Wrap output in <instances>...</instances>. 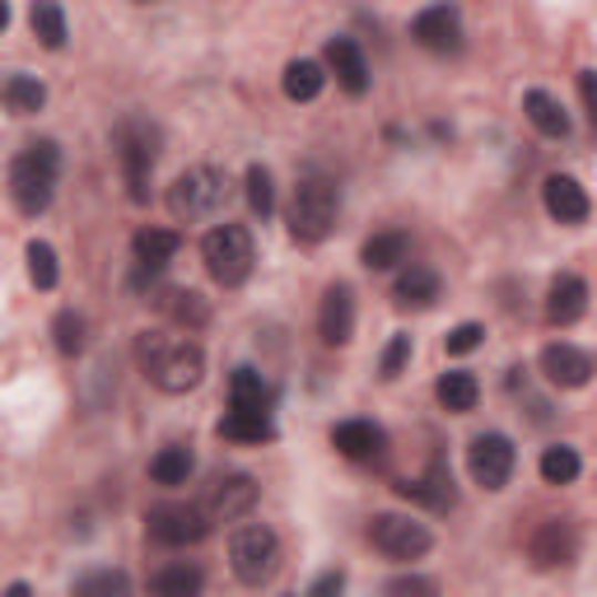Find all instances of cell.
Masks as SVG:
<instances>
[{
	"label": "cell",
	"instance_id": "cell-11",
	"mask_svg": "<svg viewBox=\"0 0 597 597\" xmlns=\"http://www.w3.org/2000/svg\"><path fill=\"white\" fill-rule=\"evenodd\" d=\"M202 508H206L210 523H238V518H248L253 508H257V481L243 476V472L215 476V481L206 485Z\"/></svg>",
	"mask_w": 597,
	"mask_h": 597
},
{
	"label": "cell",
	"instance_id": "cell-30",
	"mask_svg": "<svg viewBox=\"0 0 597 597\" xmlns=\"http://www.w3.org/2000/svg\"><path fill=\"white\" fill-rule=\"evenodd\" d=\"M322 84H327V75H322V65H318V61L299 56V61L285 65V99H295V103H313V99L322 94Z\"/></svg>",
	"mask_w": 597,
	"mask_h": 597
},
{
	"label": "cell",
	"instance_id": "cell-24",
	"mask_svg": "<svg viewBox=\"0 0 597 597\" xmlns=\"http://www.w3.org/2000/svg\"><path fill=\"white\" fill-rule=\"evenodd\" d=\"M131 248H136V267H141V271H164L168 261L178 257L183 238L173 234V229H141Z\"/></svg>",
	"mask_w": 597,
	"mask_h": 597
},
{
	"label": "cell",
	"instance_id": "cell-14",
	"mask_svg": "<svg viewBox=\"0 0 597 597\" xmlns=\"http://www.w3.org/2000/svg\"><path fill=\"white\" fill-rule=\"evenodd\" d=\"M542 206H546V215L556 219V225H584L588 210H593L584 183L569 178V173H550V178L542 183Z\"/></svg>",
	"mask_w": 597,
	"mask_h": 597
},
{
	"label": "cell",
	"instance_id": "cell-33",
	"mask_svg": "<svg viewBox=\"0 0 597 597\" xmlns=\"http://www.w3.org/2000/svg\"><path fill=\"white\" fill-rule=\"evenodd\" d=\"M579 472H584V462H579V453H574L569 444H550L542 453V481L546 485H569Z\"/></svg>",
	"mask_w": 597,
	"mask_h": 597
},
{
	"label": "cell",
	"instance_id": "cell-27",
	"mask_svg": "<svg viewBox=\"0 0 597 597\" xmlns=\"http://www.w3.org/2000/svg\"><path fill=\"white\" fill-rule=\"evenodd\" d=\"M29 24H33V38H38L48 52H61L65 38H71V33H65V10H61V0H33Z\"/></svg>",
	"mask_w": 597,
	"mask_h": 597
},
{
	"label": "cell",
	"instance_id": "cell-6",
	"mask_svg": "<svg viewBox=\"0 0 597 597\" xmlns=\"http://www.w3.org/2000/svg\"><path fill=\"white\" fill-rule=\"evenodd\" d=\"M229 565L238 574V584L261 588L280 569V537L267 523H243L229 537Z\"/></svg>",
	"mask_w": 597,
	"mask_h": 597
},
{
	"label": "cell",
	"instance_id": "cell-38",
	"mask_svg": "<svg viewBox=\"0 0 597 597\" xmlns=\"http://www.w3.org/2000/svg\"><path fill=\"white\" fill-rule=\"evenodd\" d=\"M164 308H168V313L178 318V322H187V327H202V322H206V303H202V295H196V290H173V295L164 299Z\"/></svg>",
	"mask_w": 597,
	"mask_h": 597
},
{
	"label": "cell",
	"instance_id": "cell-16",
	"mask_svg": "<svg viewBox=\"0 0 597 597\" xmlns=\"http://www.w3.org/2000/svg\"><path fill=\"white\" fill-rule=\"evenodd\" d=\"M397 495H402V500H415V504H425V508H434V514H449V508L457 504L453 476H449L444 462H430L425 476H415V481H397Z\"/></svg>",
	"mask_w": 597,
	"mask_h": 597
},
{
	"label": "cell",
	"instance_id": "cell-18",
	"mask_svg": "<svg viewBox=\"0 0 597 597\" xmlns=\"http://www.w3.org/2000/svg\"><path fill=\"white\" fill-rule=\"evenodd\" d=\"M542 373H546V383H556V388H584L588 379H593V360L584 356L579 346H565V341H556V346H546L542 350Z\"/></svg>",
	"mask_w": 597,
	"mask_h": 597
},
{
	"label": "cell",
	"instance_id": "cell-4",
	"mask_svg": "<svg viewBox=\"0 0 597 597\" xmlns=\"http://www.w3.org/2000/svg\"><path fill=\"white\" fill-rule=\"evenodd\" d=\"M337 206H341V192L322 173H303L299 187H295V206H290V234L295 243H322L337 225Z\"/></svg>",
	"mask_w": 597,
	"mask_h": 597
},
{
	"label": "cell",
	"instance_id": "cell-29",
	"mask_svg": "<svg viewBox=\"0 0 597 597\" xmlns=\"http://www.w3.org/2000/svg\"><path fill=\"white\" fill-rule=\"evenodd\" d=\"M202 584H206V574L196 569V565H164V569H154L150 574V588L159 593V597H196L202 593Z\"/></svg>",
	"mask_w": 597,
	"mask_h": 597
},
{
	"label": "cell",
	"instance_id": "cell-36",
	"mask_svg": "<svg viewBox=\"0 0 597 597\" xmlns=\"http://www.w3.org/2000/svg\"><path fill=\"white\" fill-rule=\"evenodd\" d=\"M122 593H131V579L122 569H94L75 579V597H122Z\"/></svg>",
	"mask_w": 597,
	"mask_h": 597
},
{
	"label": "cell",
	"instance_id": "cell-43",
	"mask_svg": "<svg viewBox=\"0 0 597 597\" xmlns=\"http://www.w3.org/2000/svg\"><path fill=\"white\" fill-rule=\"evenodd\" d=\"M388 593H434V584L430 579H415V574H411V579H392Z\"/></svg>",
	"mask_w": 597,
	"mask_h": 597
},
{
	"label": "cell",
	"instance_id": "cell-41",
	"mask_svg": "<svg viewBox=\"0 0 597 597\" xmlns=\"http://www.w3.org/2000/svg\"><path fill=\"white\" fill-rule=\"evenodd\" d=\"M346 588V574L341 569H327V574H318L313 584H308V597H322V593H341Z\"/></svg>",
	"mask_w": 597,
	"mask_h": 597
},
{
	"label": "cell",
	"instance_id": "cell-8",
	"mask_svg": "<svg viewBox=\"0 0 597 597\" xmlns=\"http://www.w3.org/2000/svg\"><path fill=\"white\" fill-rule=\"evenodd\" d=\"M369 542H373V550H383L388 560H420V556H425V550L434 546L430 527L415 523V518H406V514H373Z\"/></svg>",
	"mask_w": 597,
	"mask_h": 597
},
{
	"label": "cell",
	"instance_id": "cell-39",
	"mask_svg": "<svg viewBox=\"0 0 597 597\" xmlns=\"http://www.w3.org/2000/svg\"><path fill=\"white\" fill-rule=\"evenodd\" d=\"M485 341V327L481 322H462V327H453L449 331V341H444V350L449 356H472V350Z\"/></svg>",
	"mask_w": 597,
	"mask_h": 597
},
{
	"label": "cell",
	"instance_id": "cell-5",
	"mask_svg": "<svg viewBox=\"0 0 597 597\" xmlns=\"http://www.w3.org/2000/svg\"><path fill=\"white\" fill-rule=\"evenodd\" d=\"M202 261H206V271L215 276V285H225V290H238L243 280L253 276V234L243 229V225H215L206 238H202Z\"/></svg>",
	"mask_w": 597,
	"mask_h": 597
},
{
	"label": "cell",
	"instance_id": "cell-31",
	"mask_svg": "<svg viewBox=\"0 0 597 597\" xmlns=\"http://www.w3.org/2000/svg\"><path fill=\"white\" fill-rule=\"evenodd\" d=\"M229 406L271 411V388H267V379H261L257 369H234V379H229Z\"/></svg>",
	"mask_w": 597,
	"mask_h": 597
},
{
	"label": "cell",
	"instance_id": "cell-35",
	"mask_svg": "<svg viewBox=\"0 0 597 597\" xmlns=\"http://www.w3.org/2000/svg\"><path fill=\"white\" fill-rule=\"evenodd\" d=\"M29 276H33L38 290H56L61 267H56V248H52V243H42V238L29 243Z\"/></svg>",
	"mask_w": 597,
	"mask_h": 597
},
{
	"label": "cell",
	"instance_id": "cell-42",
	"mask_svg": "<svg viewBox=\"0 0 597 597\" xmlns=\"http://www.w3.org/2000/svg\"><path fill=\"white\" fill-rule=\"evenodd\" d=\"M579 94L588 103V113H597V71H579Z\"/></svg>",
	"mask_w": 597,
	"mask_h": 597
},
{
	"label": "cell",
	"instance_id": "cell-19",
	"mask_svg": "<svg viewBox=\"0 0 597 597\" xmlns=\"http://www.w3.org/2000/svg\"><path fill=\"white\" fill-rule=\"evenodd\" d=\"M327 65H331V75H337V84L346 94L360 99L369 90V61H364L356 38H331L327 42Z\"/></svg>",
	"mask_w": 597,
	"mask_h": 597
},
{
	"label": "cell",
	"instance_id": "cell-1",
	"mask_svg": "<svg viewBox=\"0 0 597 597\" xmlns=\"http://www.w3.org/2000/svg\"><path fill=\"white\" fill-rule=\"evenodd\" d=\"M136 360L145 369V379L159 392H192L206 373V356L202 346L187 337H168V331H141L136 337Z\"/></svg>",
	"mask_w": 597,
	"mask_h": 597
},
{
	"label": "cell",
	"instance_id": "cell-10",
	"mask_svg": "<svg viewBox=\"0 0 597 597\" xmlns=\"http://www.w3.org/2000/svg\"><path fill=\"white\" fill-rule=\"evenodd\" d=\"M514 462H518V449L504 434H476L467 444V472L481 491H504L508 476H514Z\"/></svg>",
	"mask_w": 597,
	"mask_h": 597
},
{
	"label": "cell",
	"instance_id": "cell-37",
	"mask_svg": "<svg viewBox=\"0 0 597 597\" xmlns=\"http://www.w3.org/2000/svg\"><path fill=\"white\" fill-rule=\"evenodd\" d=\"M248 206H253V215H257V219H271V210H276V183H271V168H261V164H253V168H248Z\"/></svg>",
	"mask_w": 597,
	"mask_h": 597
},
{
	"label": "cell",
	"instance_id": "cell-23",
	"mask_svg": "<svg viewBox=\"0 0 597 597\" xmlns=\"http://www.w3.org/2000/svg\"><path fill=\"white\" fill-rule=\"evenodd\" d=\"M219 434L234 439V444H267V439H276V425H271V411L229 406V415L219 420Z\"/></svg>",
	"mask_w": 597,
	"mask_h": 597
},
{
	"label": "cell",
	"instance_id": "cell-28",
	"mask_svg": "<svg viewBox=\"0 0 597 597\" xmlns=\"http://www.w3.org/2000/svg\"><path fill=\"white\" fill-rule=\"evenodd\" d=\"M192 472H196V457L183 444H168V449H159L150 457V481L154 485H187Z\"/></svg>",
	"mask_w": 597,
	"mask_h": 597
},
{
	"label": "cell",
	"instance_id": "cell-21",
	"mask_svg": "<svg viewBox=\"0 0 597 597\" xmlns=\"http://www.w3.org/2000/svg\"><path fill=\"white\" fill-rule=\"evenodd\" d=\"M439 290H444V280H439L434 267H406L392 285V299H397V308H430L439 299Z\"/></svg>",
	"mask_w": 597,
	"mask_h": 597
},
{
	"label": "cell",
	"instance_id": "cell-22",
	"mask_svg": "<svg viewBox=\"0 0 597 597\" xmlns=\"http://www.w3.org/2000/svg\"><path fill=\"white\" fill-rule=\"evenodd\" d=\"M523 113H527V122L542 131V136H550V141L569 136V113L560 107V99H550L546 90H527L523 94Z\"/></svg>",
	"mask_w": 597,
	"mask_h": 597
},
{
	"label": "cell",
	"instance_id": "cell-26",
	"mask_svg": "<svg viewBox=\"0 0 597 597\" xmlns=\"http://www.w3.org/2000/svg\"><path fill=\"white\" fill-rule=\"evenodd\" d=\"M406 253H411V238L402 229H383V234H373L364 243L360 257H364L369 271H392V267H402V261H406Z\"/></svg>",
	"mask_w": 597,
	"mask_h": 597
},
{
	"label": "cell",
	"instance_id": "cell-20",
	"mask_svg": "<svg viewBox=\"0 0 597 597\" xmlns=\"http://www.w3.org/2000/svg\"><path fill=\"white\" fill-rule=\"evenodd\" d=\"M383 430L373 425V420H341L337 430H331V449H337L341 457L350 462H369V457H379L383 453Z\"/></svg>",
	"mask_w": 597,
	"mask_h": 597
},
{
	"label": "cell",
	"instance_id": "cell-12",
	"mask_svg": "<svg viewBox=\"0 0 597 597\" xmlns=\"http://www.w3.org/2000/svg\"><path fill=\"white\" fill-rule=\"evenodd\" d=\"M411 38L420 42L425 52H439V56H449L462 48V19L453 6H430V10H420L411 19Z\"/></svg>",
	"mask_w": 597,
	"mask_h": 597
},
{
	"label": "cell",
	"instance_id": "cell-17",
	"mask_svg": "<svg viewBox=\"0 0 597 597\" xmlns=\"http://www.w3.org/2000/svg\"><path fill=\"white\" fill-rule=\"evenodd\" d=\"M584 313H588V280L574 271H560L546 290V318L556 327H574Z\"/></svg>",
	"mask_w": 597,
	"mask_h": 597
},
{
	"label": "cell",
	"instance_id": "cell-9",
	"mask_svg": "<svg viewBox=\"0 0 597 597\" xmlns=\"http://www.w3.org/2000/svg\"><path fill=\"white\" fill-rule=\"evenodd\" d=\"M145 533L159 546H196L210 533V518L202 504H154L145 514Z\"/></svg>",
	"mask_w": 597,
	"mask_h": 597
},
{
	"label": "cell",
	"instance_id": "cell-3",
	"mask_svg": "<svg viewBox=\"0 0 597 597\" xmlns=\"http://www.w3.org/2000/svg\"><path fill=\"white\" fill-rule=\"evenodd\" d=\"M113 150L122 164V178L131 202L145 206L150 202V178H154V159H159V126L150 117H122L113 131Z\"/></svg>",
	"mask_w": 597,
	"mask_h": 597
},
{
	"label": "cell",
	"instance_id": "cell-44",
	"mask_svg": "<svg viewBox=\"0 0 597 597\" xmlns=\"http://www.w3.org/2000/svg\"><path fill=\"white\" fill-rule=\"evenodd\" d=\"M593 126H597V113H593Z\"/></svg>",
	"mask_w": 597,
	"mask_h": 597
},
{
	"label": "cell",
	"instance_id": "cell-25",
	"mask_svg": "<svg viewBox=\"0 0 597 597\" xmlns=\"http://www.w3.org/2000/svg\"><path fill=\"white\" fill-rule=\"evenodd\" d=\"M434 397H439V406H444V411L467 415L481 402V383H476V373H467V369H449L444 379L434 383Z\"/></svg>",
	"mask_w": 597,
	"mask_h": 597
},
{
	"label": "cell",
	"instance_id": "cell-15",
	"mask_svg": "<svg viewBox=\"0 0 597 597\" xmlns=\"http://www.w3.org/2000/svg\"><path fill=\"white\" fill-rule=\"evenodd\" d=\"M350 331H356V290H350L346 280H337V285H327V295H322L318 337L327 346H346Z\"/></svg>",
	"mask_w": 597,
	"mask_h": 597
},
{
	"label": "cell",
	"instance_id": "cell-13",
	"mask_svg": "<svg viewBox=\"0 0 597 597\" xmlns=\"http://www.w3.org/2000/svg\"><path fill=\"white\" fill-rule=\"evenodd\" d=\"M527 556H533L537 569H560L579 556V533L565 518H546V523H537L533 542H527Z\"/></svg>",
	"mask_w": 597,
	"mask_h": 597
},
{
	"label": "cell",
	"instance_id": "cell-7",
	"mask_svg": "<svg viewBox=\"0 0 597 597\" xmlns=\"http://www.w3.org/2000/svg\"><path fill=\"white\" fill-rule=\"evenodd\" d=\"M225 202H229V183H225V173L210 164L178 173L168 187V210L178 219H210L225 210Z\"/></svg>",
	"mask_w": 597,
	"mask_h": 597
},
{
	"label": "cell",
	"instance_id": "cell-2",
	"mask_svg": "<svg viewBox=\"0 0 597 597\" xmlns=\"http://www.w3.org/2000/svg\"><path fill=\"white\" fill-rule=\"evenodd\" d=\"M56 173H61V150L56 141H33L24 145L10 159V196H14V206L19 215H29L38 219L42 210L52 206V196H56Z\"/></svg>",
	"mask_w": 597,
	"mask_h": 597
},
{
	"label": "cell",
	"instance_id": "cell-34",
	"mask_svg": "<svg viewBox=\"0 0 597 597\" xmlns=\"http://www.w3.org/2000/svg\"><path fill=\"white\" fill-rule=\"evenodd\" d=\"M84 331H90V327H84V318L75 313V308H61V313L52 318V337H56V350H61V356H84Z\"/></svg>",
	"mask_w": 597,
	"mask_h": 597
},
{
	"label": "cell",
	"instance_id": "cell-32",
	"mask_svg": "<svg viewBox=\"0 0 597 597\" xmlns=\"http://www.w3.org/2000/svg\"><path fill=\"white\" fill-rule=\"evenodd\" d=\"M42 103H48V90H42V80H33V75H10V80H6V107H10L14 117L42 113Z\"/></svg>",
	"mask_w": 597,
	"mask_h": 597
},
{
	"label": "cell",
	"instance_id": "cell-40",
	"mask_svg": "<svg viewBox=\"0 0 597 597\" xmlns=\"http://www.w3.org/2000/svg\"><path fill=\"white\" fill-rule=\"evenodd\" d=\"M406 360H411V337L397 331V337L388 341V350H383V360H379V373H383V379H397V373L406 369Z\"/></svg>",
	"mask_w": 597,
	"mask_h": 597
}]
</instances>
